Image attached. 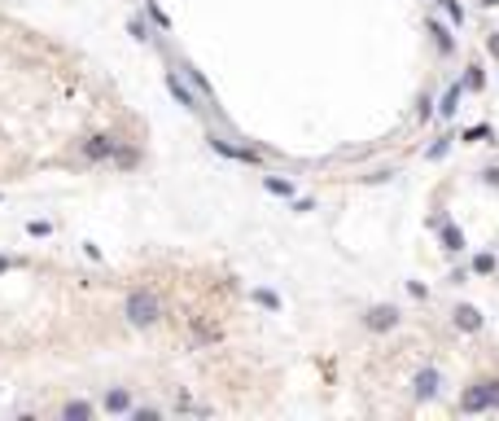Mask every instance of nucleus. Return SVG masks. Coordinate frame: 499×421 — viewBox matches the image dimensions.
Masks as SVG:
<instances>
[{
	"instance_id": "nucleus-3",
	"label": "nucleus",
	"mask_w": 499,
	"mask_h": 421,
	"mask_svg": "<svg viewBox=\"0 0 499 421\" xmlns=\"http://www.w3.org/2000/svg\"><path fill=\"white\" fill-rule=\"evenodd\" d=\"M166 92H171V97H175V101L185 106V110H193V115H202V110H206V106H202V97H197V92L185 84V79L175 75V71H166Z\"/></svg>"
},
{
	"instance_id": "nucleus-11",
	"label": "nucleus",
	"mask_w": 499,
	"mask_h": 421,
	"mask_svg": "<svg viewBox=\"0 0 499 421\" xmlns=\"http://www.w3.org/2000/svg\"><path fill=\"white\" fill-rule=\"evenodd\" d=\"M429 36H434V44H438V53H451V48H456V40L451 36H447V27L434 18V22H429Z\"/></svg>"
},
{
	"instance_id": "nucleus-10",
	"label": "nucleus",
	"mask_w": 499,
	"mask_h": 421,
	"mask_svg": "<svg viewBox=\"0 0 499 421\" xmlns=\"http://www.w3.org/2000/svg\"><path fill=\"white\" fill-rule=\"evenodd\" d=\"M460 92H464V84H456V88H447V97H442V106H438V115H442V119H451L456 110H460Z\"/></svg>"
},
{
	"instance_id": "nucleus-18",
	"label": "nucleus",
	"mask_w": 499,
	"mask_h": 421,
	"mask_svg": "<svg viewBox=\"0 0 499 421\" xmlns=\"http://www.w3.org/2000/svg\"><path fill=\"white\" fill-rule=\"evenodd\" d=\"M473 272H495V255H477L473 259Z\"/></svg>"
},
{
	"instance_id": "nucleus-21",
	"label": "nucleus",
	"mask_w": 499,
	"mask_h": 421,
	"mask_svg": "<svg viewBox=\"0 0 499 421\" xmlns=\"http://www.w3.org/2000/svg\"><path fill=\"white\" fill-rule=\"evenodd\" d=\"M482 180H486V185H495V189H499V167H491L486 176H482Z\"/></svg>"
},
{
	"instance_id": "nucleus-1",
	"label": "nucleus",
	"mask_w": 499,
	"mask_h": 421,
	"mask_svg": "<svg viewBox=\"0 0 499 421\" xmlns=\"http://www.w3.org/2000/svg\"><path fill=\"white\" fill-rule=\"evenodd\" d=\"M158 316H162V299L154 294V290H131V294H127V320H131L136 329L154 325Z\"/></svg>"
},
{
	"instance_id": "nucleus-17",
	"label": "nucleus",
	"mask_w": 499,
	"mask_h": 421,
	"mask_svg": "<svg viewBox=\"0 0 499 421\" xmlns=\"http://www.w3.org/2000/svg\"><path fill=\"white\" fill-rule=\"evenodd\" d=\"M66 417H71V421L79 417L83 421V417H92V408H88V404H66Z\"/></svg>"
},
{
	"instance_id": "nucleus-5",
	"label": "nucleus",
	"mask_w": 499,
	"mask_h": 421,
	"mask_svg": "<svg viewBox=\"0 0 499 421\" xmlns=\"http://www.w3.org/2000/svg\"><path fill=\"white\" fill-rule=\"evenodd\" d=\"M438 386H442L438 369H421L416 373V399H438Z\"/></svg>"
},
{
	"instance_id": "nucleus-12",
	"label": "nucleus",
	"mask_w": 499,
	"mask_h": 421,
	"mask_svg": "<svg viewBox=\"0 0 499 421\" xmlns=\"http://www.w3.org/2000/svg\"><path fill=\"white\" fill-rule=\"evenodd\" d=\"M193 343H219V325H202V320H193Z\"/></svg>"
},
{
	"instance_id": "nucleus-7",
	"label": "nucleus",
	"mask_w": 499,
	"mask_h": 421,
	"mask_svg": "<svg viewBox=\"0 0 499 421\" xmlns=\"http://www.w3.org/2000/svg\"><path fill=\"white\" fill-rule=\"evenodd\" d=\"M210 150L215 154H228V158H241V163H259V150H237V145H228L219 136H210Z\"/></svg>"
},
{
	"instance_id": "nucleus-19",
	"label": "nucleus",
	"mask_w": 499,
	"mask_h": 421,
	"mask_svg": "<svg viewBox=\"0 0 499 421\" xmlns=\"http://www.w3.org/2000/svg\"><path fill=\"white\" fill-rule=\"evenodd\" d=\"M254 303H263V307H280V299L272 294V290H254Z\"/></svg>"
},
{
	"instance_id": "nucleus-25",
	"label": "nucleus",
	"mask_w": 499,
	"mask_h": 421,
	"mask_svg": "<svg viewBox=\"0 0 499 421\" xmlns=\"http://www.w3.org/2000/svg\"><path fill=\"white\" fill-rule=\"evenodd\" d=\"M438 5H442V0H438Z\"/></svg>"
},
{
	"instance_id": "nucleus-2",
	"label": "nucleus",
	"mask_w": 499,
	"mask_h": 421,
	"mask_svg": "<svg viewBox=\"0 0 499 421\" xmlns=\"http://www.w3.org/2000/svg\"><path fill=\"white\" fill-rule=\"evenodd\" d=\"M499 408V382H477L460 395V413H486Z\"/></svg>"
},
{
	"instance_id": "nucleus-9",
	"label": "nucleus",
	"mask_w": 499,
	"mask_h": 421,
	"mask_svg": "<svg viewBox=\"0 0 499 421\" xmlns=\"http://www.w3.org/2000/svg\"><path fill=\"white\" fill-rule=\"evenodd\" d=\"M438 233H442V250H464V233L456 224H438Z\"/></svg>"
},
{
	"instance_id": "nucleus-6",
	"label": "nucleus",
	"mask_w": 499,
	"mask_h": 421,
	"mask_svg": "<svg viewBox=\"0 0 499 421\" xmlns=\"http://www.w3.org/2000/svg\"><path fill=\"white\" fill-rule=\"evenodd\" d=\"M363 325H368V329H394L398 325V312H394V307H373V312L368 316H363Z\"/></svg>"
},
{
	"instance_id": "nucleus-16",
	"label": "nucleus",
	"mask_w": 499,
	"mask_h": 421,
	"mask_svg": "<svg viewBox=\"0 0 499 421\" xmlns=\"http://www.w3.org/2000/svg\"><path fill=\"white\" fill-rule=\"evenodd\" d=\"M482 84H486V79H482V71H477V66H469V75H464V92H477Z\"/></svg>"
},
{
	"instance_id": "nucleus-14",
	"label": "nucleus",
	"mask_w": 499,
	"mask_h": 421,
	"mask_svg": "<svg viewBox=\"0 0 499 421\" xmlns=\"http://www.w3.org/2000/svg\"><path fill=\"white\" fill-rule=\"evenodd\" d=\"M263 185H268V193H276V198H294V185H289V180H280V176H268Z\"/></svg>"
},
{
	"instance_id": "nucleus-4",
	"label": "nucleus",
	"mask_w": 499,
	"mask_h": 421,
	"mask_svg": "<svg viewBox=\"0 0 499 421\" xmlns=\"http://www.w3.org/2000/svg\"><path fill=\"white\" fill-rule=\"evenodd\" d=\"M119 141L114 136H88L83 141V158H92V163H106V158H119Z\"/></svg>"
},
{
	"instance_id": "nucleus-22",
	"label": "nucleus",
	"mask_w": 499,
	"mask_h": 421,
	"mask_svg": "<svg viewBox=\"0 0 499 421\" xmlns=\"http://www.w3.org/2000/svg\"><path fill=\"white\" fill-rule=\"evenodd\" d=\"M486 48H491V57H499V31H495V36L486 40Z\"/></svg>"
},
{
	"instance_id": "nucleus-8",
	"label": "nucleus",
	"mask_w": 499,
	"mask_h": 421,
	"mask_svg": "<svg viewBox=\"0 0 499 421\" xmlns=\"http://www.w3.org/2000/svg\"><path fill=\"white\" fill-rule=\"evenodd\" d=\"M456 325H460L464 334L482 329V312H477V307H469V303H460V307H456Z\"/></svg>"
},
{
	"instance_id": "nucleus-23",
	"label": "nucleus",
	"mask_w": 499,
	"mask_h": 421,
	"mask_svg": "<svg viewBox=\"0 0 499 421\" xmlns=\"http://www.w3.org/2000/svg\"><path fill=\"white\" fill-rule=\"evenodd\" d=\"M5 268H13V259H5V255H0V272H5Z\"/></svg>"
},
{
	"instance_id": "nucleus-15",
	"label": "nucleus",
	"mask_w": 499,
	"mask_h": 421,
	"mask_svg": "<svg viewBox=\"0 0 499 421\" xmlns=\"http://www.w3.org/2000/svg\"><path fill=\"white\" fill-rule=\"evenodd\" d=\"M442 9H447V18H451L456 27H464V9H460V0H442Z\"/></svg>"
},
{
	"instance_id": "nucleus-24",
	"label": "nucleus",
	"mask_w": 499,
	"mask_h": 421,
	"mask_svg": "<svg viewBox=\"0 0 499 421\" xmlns=\"http://www.w3.org/2000/svg\"><path fill=\"white\" fill-rule=\"evenodd\" d=\"M482 5H486V9H495V5H499V0H482Z\"/></svg>"
},
{
	"instance_id": "nucleus-13",
	"label": "nucleus",
	"mask_w": 499,
	"mask_h": 421,
	"mask_svg": "<svg viewBox=\"0 0 499 421\" xmlns=\"http://www.w3.org/2000/svg\"><path fill=\"white\" fill-rule=\"evenodd\" d=\"M106 408H110V413H131V395H127V391H110V395H106Z\"/></svg>"
},
{
	"instance_id": "nucleus-20",
	"label": "nucleus",
	"mask_w": 499,
	"mask_h": 421,
	"mask_svg": "<svg viewBox=\"0 0 499 421\" xmlns=\"http://www.w3.org/2000/svg\"><path fill=\"white\" fill-rule=\"evenodd\" d=\"M127 31H131V36H136V40H149V27H145L140 18H131V22H127Z\"/></svg>"
}]
</instances>
